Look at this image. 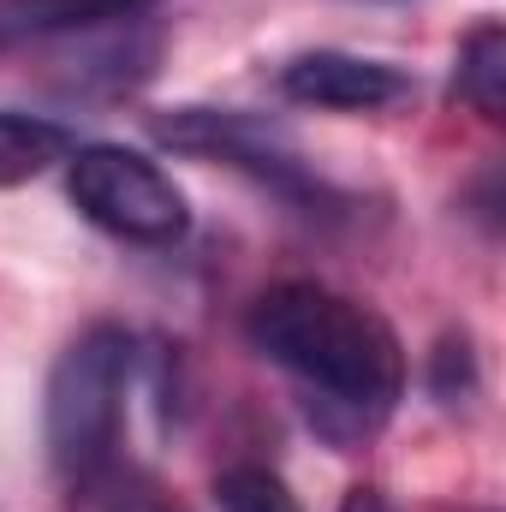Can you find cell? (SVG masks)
Here are the masks:
<instances>
[{"label": "cell", "mask_w": 506, "mask_h": 512, "mask_svg": "<svg viewBox=\"0 0 506 512\" xmlns=\"http://www.w3.org/2000/svg\"><path fill=\"white\" fill-rule=\"evenodd\" d=\"M215 507L221 512H304L298 495L268 465H227L215 477Z\"/></svg>", "instance_id": "9c48e42d"}, {"label": "cell", "mask_w": 506, "mask_h": 512, "mask_svg": "<svg viewBox=\"0 0 506 512\" xmlns=\"http://www.w3.org/2000/svg\"><path fill=\"white\" fill-rule=\"evenodd\" d=\"M66 197L90 227H102L120 245L173 251L191 233V203L173 185L161 161L126 143H84L66 155Z\"/></svg>", "instance_id": "3957f363"}, {"label": "cell", "mask_w": 506, "mask_h": 512, "mask_svg": "<svg viewBox=\"0 0 506 512\" xmlns=\"http://www.w3.org/2000/svg\"><path fill=\"white\" fill-rule=\"evenodd\" d=\"M280 96L298 108H322V114H381L417 96V78L393 60L370 54H346V48H310L292 54L280 66Z\"/></svg>", "instance_id": "5b68a950"}, {"label": "cell", "mask_w": 506, "mask_h": 512, "mask_svg": "<svg viewBox=\"0 0 506 512\" xmlns=\"http://www.w3.org/2000/svg\"><path fill=\"white\" fill-rule=\"evenodd\" d=\"M155 0H0V48L18 42H60V36H90L137 24Z\"/></svg>", "instance_id": "8992f818"}, {"label": "cell", "mask_w": 506, "mask_h": 512, "mask_svg": "<svg viewBox=\"0 0 506 512\" xmlns=\"http://www.w3.org/2000/svg\"><path fill=\"white\" fill-rule=\"evenodd\" d=\"M72 149H78V143H72V131L60 126V120L0 108V191L42 179V173H48V167H60Z\"/></svg>", "instance_id": "ba28073f"}, {"label": "cell", "mask_w": 506, "mask_h": 512, "mask_svg": "<svg viewBox=\"0 0 506 512\" xmlns=\"http://www.w3.org/2000/svg\"><path fill=\"white\" fill-rule=\"evenodd\" d=\"M477 393V352L471 334H441V346L429 352V399L435 405H465Z\"/></svg>", "instance_id": "8fae6325"}, {"label": "cell", "mask_w": 506, "mask_h": 512, "mask_svg": "<svg viewBox=\"0 0 506 512\" xmlns=\"http://www.w3.org/2000/svg\"><path fill=\"white\" fill-rule=\"evenodd\" d=\"M245 334L268 364H280L304 387L310 423L340 447L370 441L405 393L399 334L370 304L334 286H316V280L268 286L245 316Z\"/></svg>", "instance_id": "6da1fadb"}, {"label": "cell", "mask_w": 506, "mask_h": 512, "mask_svg": "<svg viewBox=\"0 0 506 512\" xmlns=\"http://www.w3.org/2000/svg\"><path fill=\"white\" fill-rule=\"evenodd\" d=\"M78 495L96 501V512H173L167 495H161V483L143 477V471H131V465H120V459H114L96 483H84Z\"/></svg>", "instance_id": "30bf717a"}, {"label": "cell", "mask_w": 506, "mask_h": 512, "mask_svg": "<svg viewBox=\"0 0 506 512\" xmlns=\"http://www.w3.org/2000/svg\"><path fill=\"white\" fill-rule=\"evenodd\" d=\"M340 512H393V501L381 495L376 483H358V489H346V501H340Z\"/></svg>", "instance_id": "7c38bea8"}, {"label": "cell", "mask_w": 506, "mask_h": 512, "mask_svg": "<svg viewBox=\"0 0 506 512\" xmlns=\"http://www.w3.org/2000/svg\"><path fill=\"white\" fill-rule=\"evenodd\" d=\"M149 131H155L161 149L197 155V161H221V167L245 173V179L292 197V203H322L328 197V185L304 167V155L256 114H239V108H173Z\"/></svg>", "instance_id": "277c9868"}, {"label": "cell", "mask_w": 506, "mask_h": 512, "mask_svg": "<svg viewBox=\"0 0 506 512\" xmlns=\"http://www.w3.org/2000/svg\"><path fill=\"white\" fill-rule=\"evenodd\" d=\"M453 96L465 108H477L489 126L506 120V30L501 18H483L471 24V36L459 42V60H453Z\"/></svg>", "instance_id": "52a82bcc"}, {"label": "cell", "mask_w": 506, "mask_h": 512, "mask_svg": "<svg viewBox=\"0 0 506 512\" xmlns=\"http://www.w3.org/2000/svg\"><path fill=\"white\" fill-rule=\"evenodd\" d=\"M137 370V340L120 322H90L54 364L48 399H42V441L54 471L72 483H96L120 459V429H126V393Z\"/></svg>", "instance_id": "7a4b0ae2"}]
</instances>
